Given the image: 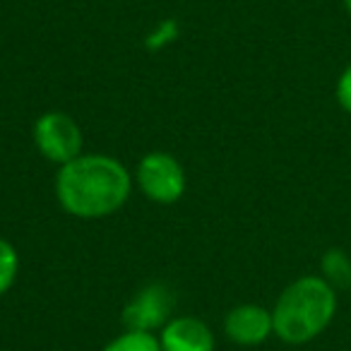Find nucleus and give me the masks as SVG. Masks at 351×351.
<instances>
[{
    "instance_id": "obj_1",
    "label": "nucleus",
    "mask_w": 351,
    "mask_h": 351,
    "mask_svg": "<svg viewBox=\"0 0 351 351\" xmlns=\"http://www.w3.org/2000/svg\"><path fill=\"white\" fill-rule=\"evenodd\" d=\"M130 193V171L108 154H80L58 166L56 173V200L77 219H106L116 215Z\"/></svg>"
},
{
    "instance_id": "obj_2",
    "label": "nucleus",
    "mask_w": 351,
    "mask_h": 351,
    "mask_svg": "<svg viewBox=\"0 0 351 351\" xmlns=\"http://www.w3.org/2000/svg\"><path fill=\"white\" fill-rule=\"evenodd\" d=\"M337 308L339 293L320 274H303L293 279L274 301V337L291 346L308 344L332 325Z\"/></svg>"
},
{
    "instance_id": "obj_3",
    "label": "nucleus",
    "mask_w": 351,
    "mask_h": 351,
    "mask_svg": "<svg viewBox=\"0 0 351 351\" xmlns=\"http://www.w3.org/2000/svg\"><path fill=\"white\" fill-rule=\"evenodd\" d=\"M135 186L147 200L156 205H173L186 195V169L169 152H149L137 161Z\"/></svg>"
},
{
    "instance_id": "obj_4",
    "label": "nucleus",
    "mask_w": 351,
    "mask_h": 351,
    "mask_svg": "<svg viewBox=\"0 0 351 351\" xmlns=\"http://www.w3.org/2000/svg\"><path fill=\"white\" fill-rule=\"evenodd\" d=\"M34 147L46 161L51 164H68L75 156L82 154V128L77 125L70 113L65 111H46L36 118L34 130Z\"/></svg>"
},
{
    "instance_id": "obj_5",
    "label": "nucleus",
    "mask_w": 351,
    "mask_h": 351,
    "mask_svg": "<svg viewBox=\"0 0 351 351\" xmlns=\"http://www.w3.org/2000/svg\"><path fill=\"white\" fill-rule=\"evenodd\" d=\"M171 308H173L171 289L159 282H152L142 287L123 308V325H125V330L140 332L161 330L171 320Z\"/></svg>"
},
{
    "instance_id": "obj_6",
    "label": "nucleus",
    "mask_w": 351,
    "mask_h": 351,
    "mask_svg": "<svg viewBox=\"0 0 351 351\" xmlns=\"http://www.w3.org/2000/svg\"><path fill=\"white\" fill-rule=\"evenodd\" d=\"M224 335L236 346H260L274 335L272 308L260 303H239L224 315Z\"/></svg>"
},
{
    "instance_id": "obj_7",
    "label": "nucleus",
    "mask_w": 351,
    "mask_h": 351,
    "mask_svg": "<svg viewBox=\"0 0 351 351\" xmlns=\"http://www.w3.org/2000/svg\"><path fill=\"white\" fill-rule=\"evenodd\" d=\"M161 351H215V335L195 315H176L159 330Z\"/></svg>"
},
{
    "instance_id": "obj_8",
    "label": "nucleus",
    "mask_w": 351,
    "mask_h": 351,
    "mask_svg": "<svg viewBox=\"0 0 351 351\" xmlns=\"http://www.w3.org/2000/svg\"><path fill=\"white\" fill-rule=\"evenodd\" d=\"M320 277L339 291H351V255L341 248L325 250L320 260Z\"/></svg>"
},
{
    "instance_id": "obj_9",
    "label": "nucleus",
    "mask_w": 351,
    "mask_h": 351,
    "mask_svg": "<svg viewBox=\"0 0 351 351\" xmlns=\"http://www.w3.org/2000/svg\"><path fill=\"white\" fill-rule=\"evenodd\" d=\"M101 351H161V344L154 332L125 330L111 341H106Z\"/></svg>"
},
{
    "instance_id": "obj_10",
    "label": "nucleus",
    "mask_w": 351,
    "mask_h": 351,
    "mask_svg": "<svg viewBox=\"0 0 351 351\" xmlns=\"http://www.w3.org/2000/svg\"><path fill=\"white\" fill-rule=\"evenodd\" d=\"M20 274V255L10 241L0 239V296H5Z\"/></svg>"
},
{
    "instance_id": "obj_11",
    "label": "nucleus",
    "mask_w": 351,
    "mask_h": 351,
    "mask_svg": "<svg viewBox=\"0 0 351 351\" xmlns=\"http://www.w3.org/2000/svg\"><path fill=\"white\" fill-rule=\"evenodd\" d=\"M176 36H178V27H176V22L166 20V22H161V25L156 27L149 36H147V49L159 51V49H164V46L173 44Z\"/></svg>"
},
{
    "instance_id": "obj_12",
    "label": "nucleus",
    "mask_w": 351,
    "mask_h": 351,
    "mask_svg": "<svg viewBox=\"0 0 351 351\" xmlns=\"http://www.w3.org/2000/svg\"><path fill=\"white\" fill-rule=\"evenodd\" d=\"M335 99H337V104H339L341 111L351 116V63L346 65V68L339 73V77H337Z\"/></svg>"
},
{
    "instance_id": "obj_13",
    "label": "nucleus",
    "mask_w": 351,
    "mask_h": 351,
    "mask_svg": "<svg viewBox=\"0 0 351 351\" xmlns=\"http://www.w3.org/2000/svg\"><path fill=\"white\" fill-rule=\"evenodd\" d=\"M341 3H344V10H346V15L351 17V0H341Z\"/></svg>"
}]
</instances>
